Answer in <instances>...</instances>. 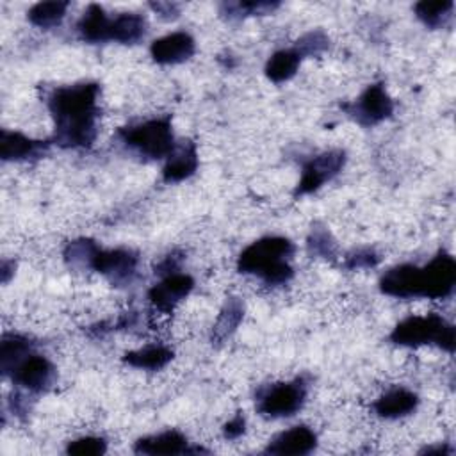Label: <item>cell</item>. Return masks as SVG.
I'll return each instance as SVG.
<instances>
[{
    "instance_id": "d4e9b609",
    "label": "cell",
    "mask_w": 456,
    "mask_h": 456,
    "mask_svg": "<svg viewBox=\"0 0 456 456\" xmlns=\"http://www.w3.org/2000/svg\"><path fill=\"white\" fill-rule=\"evenodd\" d=\"M454 2L452 0H442V2H419L415 5V14L417 18L431 28H436L444 25L452 11Z\"/></svg>"
},
{
    "instance_id": "277c9868",
    "label": "cell",
    "mask_w": 456,
    "mask_h": 456,
    "mask_svg": "<svg viewBox=\"0 0 456 456\" xmlns=\"http://www.w3.org/2000/svg\"><path fill=\"white\" fill-rule=\"evenodd\" d=\"M390 340L399 346L436 344L442 349L454 351V326L438 314L424 317L411 315L401 321L390 333Z\"/></svg>"
},
{
    "instance_id": "ac0fdd59",
    "label": "cell",
    "mask_w": 456,
    "mask_h": 456,
    "mask_svg": "<svg viewBox=\"0 0 456 456\" xmlns=\"http://www.w3.org/2000/svg\"><path fill=\"white\" fill-rule=\"evenodd\" d=\"M146 20L137 12H121L110 18L109 41H118L123 45L137 43L146 34Z\"/></svg>"
},
{
    "instance_id": "2e32d148",
    "label": "cell",
    "mask_w": 456,
    "mask_h": 456,
    "mask_svg": "<svg viewBox=\"0 0 456 456\" xmlns=\"http://www.w3.org/2000/svg\"><path fill=\"white\" fill-rule=\"evenodd\" d=\"M137 454H183L198 452L201 449H189L187 438L178 431H164L153 436L139 438L134 445Z\"/></svg>"
},
{
    "instance_id": "f546056e",
    "label": "cell",
    "mask_w": 456,
    "mask_h": 456,
    "mask_svg": "<svg viewBox=\"0 0 456 456\" xmlns=\"http://www.w3.org/2000/svg\"><path fill=\"white\" fill-rule=\"evenodd\" d=\"M107 451V444L103 438L98 436H84L78 440L69 442L66 452L77 454V456H98Z\"/></svg>"
},
{
    "instance_id": "44dd1931",
    "label": "cell",
    "mask_w": 456,
    "mask_h": 456,
    "mask_svg": "<svg viewBox=\"0 0 456 456\" xmlns=\"http://www.w3.org/2000/svg\"><path fill=\"white\" fill-rule=\"evenodd\" d=\"M242 315H244V303L239 297H228L214 324L212 342L214 344L224 342L235 331V328L242 321Z\"/></svg>"
},
{
    "instance_id": "7402d4cb",
    "label": "cell",
    "mask_w": 456,
    "mask_h": 456,
    "mask_svg": "<svg viewBox=\"0 0 456 456\" xmlns=\"http://www.w3.org/2000/svg\"><path fill=\"white\" fill-rule=\"evenodd\" d=\"M301 55L294 50V48H289V50H280L276 53L271 55V59L267 61L265 64V75L269 80L280 84V82H285L289 78H292L299 68V62H301Z\"/></svg>"
},
{
    "instance_id": "9c48e42d",
    "label": "cell",
    "mask_w": 456,
    "mask_h": 456,
    "mask_svg": "<svg viewBox=\"0 0 456 456\" xmlns=\"http://www.w3.org/2000/svg\"><path fill=\"white\" fill-rule=\"evenodd\" d=\"M137 255L132 249H98L91 269L105 274L114 285H128L137 273Z\"/></svg>"
},
{
    "instance_id": "d6986e66",
    "label": "cell",
    "mask_w": 456,
    "mask_h": 456,
    "mask_svg": "<svg viewBox=\"0 0 456 456\" xmlns=\"http://www.w3.org/2000/svg\"><path fill=\"white\" fill-rule=\"evenodd\" d=\"M109 27H110V18L96 4H91L78 21L80 37L89 43L109 41Z\"/></svg>"
},
{
    "instance_id": "8992f818",
    "label": "cell",
    "mask_w": 456,
    "mask_h": 456,
    "mask_svg": "<svg viewBox=\"0 0 456 456\" xmlns=\"http://www.w3.org/2000/svg\"><path fill=\"white\" fill-rule=\"evenodd\" d=\"M306 397V383L297 378L287 383H276L267 387L258 395V411L265 417H290L294 415L305 403Z\"/></svg>"
},
{
    "instance_id": "30bf717a",
    "label": "cell",
    "mask_w": 456,
    "mask_h": 456,
    "mask_svg": "<svg viewBox=\"0 0 456 456\" xmlns=\"http://www.w3.org/2000/svg\"><path fill=\"white\" fill-rule=\"evenodd\" d=\"M12 381L30 392L46 390L55 379V367L41 354L30 353L11 374Z\"/></svg>"
},
{
    "instance_id": "7c38bea8",
    "label": "cell",
    "mask_w": 456,
    "mask_h": 456,
    "mask_svg": "<svg viewBox=\"0 0 456 456\" xmlns=\"http://www.w3.org/2000/svg\"><path fill=\"white\" fill-rule=\"evenodd\" d=\"M196 52L194 39L187 32H173L160 39H155L150 46V53L159 64H178L191 59Z\"/></svg>"
},
{
    "instance_id": "1f68e13d",
    "label": "cell",
    "mask_w": 456,
    "mask_h": 456,
    "mask_svg": "<svg viewBox=\"0 0 456 456\" xmlns=\"http://www.w3.org/2000/svg\"><path fill=\"white\" fill-rule=\"evenodd\" d=\"M244 429H246V420H244L242 413H237L233 419H230V420L224 424L223 433H224L226 438L233 440V438H239V436L244 433Z\"/></svg>"
},
{
    "instance_id": "d6a6232c",
    "label": "cell",
    "mask_w": 456,
    "mask_h": 456,
    "mask_svg": "<svg viewBox=\"0 0 456 456\" xmlns=\"http://www.w3.org/2000/svg\"><path fill=\"white\" fill-rule=\"evenodd\" d=\"M150 7L164 20H175L178 18L180 14V9L176 4H171V2H151Z\"/></svg>"
},
{
    "instance_id": "484cf974",
    "label": "cell",
    "mask_w": 456,
    "mask_h": 456,
    "mask_svg": "<svg viewBox=\"0 0 456 456\" xmlns=\"http://www.w3.org/2000/svg\"><path fill=\"white\" fill-rule=\"evenodd\" d=\"M100 248L91 239H77L71 240L64 249V260L68 265L77 269L91 267L93 258Z\"/></svg>"
},
{
    "instance_id": "5b68a950",
    "label": "cell",
    "mask_w": 456,
    "mask_h": 456,
    "mask_svg": "<svg viewBox=\"0 0 456 456\" xmlns=\"http://www.w3.org/2000/svg\"><path fill=\"white\" fill-rule=\"evenodd\" d=\"M118 134L126 146L137 150L141 155H146L150 159L169 157L175 150L169 118H159L139 125L123 126Z\"/></svg>"
},
{
    "instance_id": "7a4b0ae2",
    "label": "cell",
    "mask_w": 456,
    "mask_h": 456,
    "mask_svg": "<svg viewBox=\"0 0 456 456\" xmlns=\"http://www.w3.org/2000/svg\"><path fill=\"white\" fill-rule=\"evenodd\" d=\"M456 283V262L445 253L438 251L429 264L419 267L403 264L388 269L379 280L383 294L410 299V297H447Z\"/></svg>"
},
{
    "instance_id": "3957f363",
    "label": "cell",
    "mask_w": 456,
    "mask_h": 456,
    "mask_svg": "<svg viewBox=\"0 0 456 456\" xmlns=\"http://www.w3.org/2000/svg\"><path fill=\"white\" fill-rule=\"evenodd\" d=\"M294 253V244L285 237H264L249 244L239 256L237 267L240 273L255 274L267 285H280L292 278L289 258Z\"/></svg>"
},
{
    "instance_id": "4fadbf2b",
    "label": "cell",
    "mask_w": 456,
    "mask_h": 456,
    "mask_svg": "<svg viewBox=\"0 0 456 456\" xmlns=\"http://www.w3.org/2000/svg\"><path fill=\"white\" fill-rule=\"evenodd\" d=\"M317 444L315 433L306 426H294L292 429H287L280 435H276L265 452L271 454H308Z\"/></svg>"
},
{
    "instance_id": "ffe728a7",
    "label": "cell",
    "mask_w": 456,
    "mask_h": 456,
    "mask_svg": "<svg viewBox=\"0 0 456 456\" xmlns=\"http://www.w3.org/2000/svg\"><path fill=\"white\" fill-rule=\"evenodd\" d=\"M32 353L30 342L21 335H4L0 344V367L4 376H11L12 370Z\"/></svg>"
},
{
    "instance_id": "83f0119b",
    "label": "cell",
    "mask_w": 456,
    "mask_h": 456,
    "mask_svg": "<svg viewBox=\"0 0 456 456\" xmlns=\"http://www.w3.org/2000/svg\"><path fill=\"white\" fill-rule=\"evenodd\" d=\"M308 251L310 255L333 260L337 255V242L324 226H312L308 237Z\"/></svg>"
},
{
    "instance_id": "4316f807",
    "label": "cell",
    "mask_w": 456,
    "mask_h": 456,
    "mask_svg": "<svg viewBox=\"0 0 456 456\" xmlns=\"http://www.w3.org/2000/svg\"><path fill=\"white\" fill-rule=\"evenodd\" d=\"M278 5V2H224L221 4V14L228 20H240L255 14H269Z\"/></svg>"
},
{
    "instance_id": "5bb4252c",
    "label": "cell",
    "mask_w": 456,
    "mask_h": 456,
    "mask_svg": "<svg viewBox=\"0 0 456 456\" xmlns=\"http://www.w3.org/2000/svg\"><path fill=\"white\" fill-rule=\"evenodd\" d=\"M46 148L48 142L34 141L20 132H0V157L4 160H27L32 157H41Z\"/></svg>"
},
{
    "instance_id": "ba28073f",
    "label": "cell",
    "mask_w": 456,
    "mask_h": 456,
    "mask_svg": "<svg viewBox=\"0 0 456 456\" xmlns=\"http://www.w3.org/2000/svg\"><path fill=\"white\" fill-rule=\"evenodd\" d=\"M346 153L342 150L324 151L303 164L301 180L296 187V196L317 191L324 182H330L344 166Z\"/></svg>"
},
{
    "instance_id": "4dcf8cb0",
    "label": "cell",
    "mask_w": 456,
    "mask_h": 456,
    "mask_svg": "<svg viewBox=\"0 0 456 456\" xmlns=\"http://www.w3.org/2000/svg\"><path fill=\"white\" fill-rule=\"evenodd\" d=\"M379 262V256L370 249H362L347 256L346 267L347 269H362V267H374Z\"/></svg>"
},
{
    "instance_id": "f1b7e54d",
    "label": "cell",
    "mask_w": 456,
    "mask_h": 456,
    "mask_svg": "<svg viewBox=\"0 0 456 456\" xmlns=\"http://www.w3.org/2000/svg\"><path fill=\"white\" fill-rule=\"evenodd\" d=\"M328 48V37L322 30H312L305 34L301 39H297L296 52L305 57V55H319Z\"/></svg>"
},
{
    "instance_id": "9a60e30c",
    "label": "cell",
    "mask_w": 456,
    "mask_h": 456,
    "mask_svg": "<svg viewBox=\"0 0 456 456\" xmlns=\"http://www.w3.org/2000/svg\"><path fill=\"white\" fill-rule=\"evenodd\" d=\"M198 167V151L192 141H183L180 146H175L167 162L162 169L164 182H180L189 178Z\"/></svg>"
},
{
    "instance_id": "6da1fadb",
    "label": "cell",
    "mask_w": 456,
    "mask_h": 456,
    "mask_svg": "<svg viewBox=\"0 0 456 456\" xmlns=\"http://www.w3.org/2000/svg\"><path fill=\"white\" fill-rule=\"evenodd\" d=\"M100 86L93 82L52 91L48 109L55 121L53 141L64 148H89L96 139Z\"/></svg>"
},
{
    "instance_id": "603a6c76",
    "label": "cell",
    "mask_w": 456,
    "mask_h": 456,
    "mask_svg": "<svg viewBox=\"0 0 456 456\" xmlns=\"http://www.w3.org/2000/svg\"><path fill=\"white\" fill-rule=\"evenodd\" d=\"M173 358V351L166 346H146L137 351H130L125 354V362L135 369L157 370L162 369Z\"/></svg>"
},
{
    "instance_id": "52a82bcc",
    "label": "cell",
    "mask_w": 456,
    "mask_h": 456,
    "mask_svg": "<svg viewBox=\"0 0 456 456\" xmlns=\"http://www.w3.org/2000/svg\"><path fill=\"white\" fill-rule=\"evenodd\" d=\"M342 109L362 126H372L388 118L394 110V102L385 91L383 84L369 86L358 100L344 103Z\"/></svg>"
},
{
    "instance_id": "cb8c5ba5",
    "label": "cell",
    "mask_w": 456,
    "mask_h": 456,
    "mask_svg": "<svg viewBox=\"0 0 456 456\" xmlns=\"http://www.w3.org/2000/svg\"><path fill=\"white\" fill-rule=\"evenodd\" d=\"M69 7V2H39L30 7L28 21L39 28H52L59 25Z\"/></svg>"
},
{
    "instance_id": "8fae6325",
    "label": "cell",
    "mask_w": 456,
    "mask_h": 456,
    "mask_svg": "<svg viewBox=\"0 0 456 456\" xmlns=\"http://www.w3.org/2000/svg\"><path fill=\"white\" fill-rule=\"evenodd\" d=\"M192 287L194 281L189 274L173 273L169 276H164L160 283L153 285L148 292V297L157 310L171 314L173 308L192 290Z\"/></svg>"
},
{
    "instance_id": "e0dca14e",
    "label": "cell",
    "mask_w": 456,
    "mask_h": 456,
    "mask_svg": "<svg viewBox=\"0 0 456 456\" xmlns=\"http://www.w3.org/2000/svg\"><path fill=\"white\" fill-rule=\"evenodd\" d=\"M417 404L419 397L413 392L406 388H392L374 403V411L385 419H397L411 413Z\"/></svg>"
}]
</instances>
